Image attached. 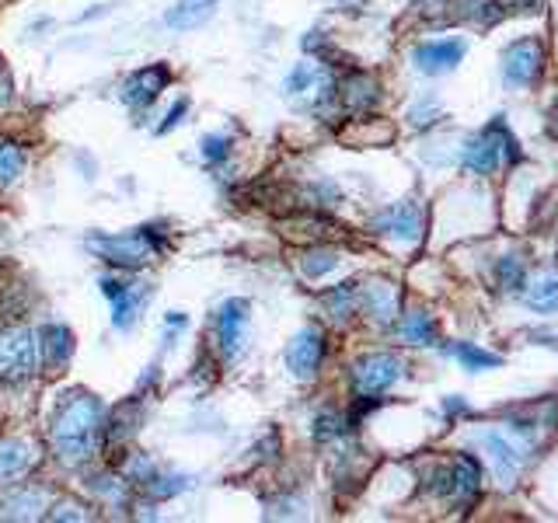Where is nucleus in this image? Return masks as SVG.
Here are the masks:
<instances>
[{
  "label": "nucleus",
  "mask_w": 558,
  "mask_h": 523,
  "mask_svg": "<svg viewBox=\"0 0 558 523\" xmlns=\"http://www.w3.org/2000/svg\"><path fill=\"white\" fill-rule=\"evenodd\" d=\"M286 91H290V98H297L304 109H321V105L335 98V81H332V74L321 67V63L307 60L290 74Z\"/></svg>",
  "instance_id": "obj_8"
},
{
  "label": "nucleus",
  "mask_w": 558,
  "mask_h": 523,
  "mask_svg": "<svg viewBox=\"0 0 558 523\" xmlns=\"http://www.w3.org/2000/svg\"><path fill=\"white\" fill-rule=\"evenodd\" d=\"M398 335H402V342H409V346H436V321L433 314L426 311V307H412V311L402 314V321H398Z\"/></svg>",
  "instance_id": "obj_20"
},
{
  "label": "nucleus",
  "mask_w": 558,
  "mask_h": 523,
  "mask_svg": "<svg viewBox=\"0 0 558 523\" xmlns=\"http://www.w3.org/2000/svg\"><path fill=\"white\" fill-rule=\"evenodd\" d=\"M32 447L21 440H0V478H18L32 468Z\"/></svg>",
  "instance_id": "obj_26"
},
{
  "label": "nucleus",
  "mask_w": 558,
  "mask_h": 523,
  "mask_svg": "<svg viewBox=\"0 0 558 523\" xmlns=\"http://www.w3.org/2000/svg\"><path fill=\"white\" fill-rule=\"evenodd\" d=\"M168 81H171L168 67H143L123 81V98L130 105H137V109H143V105L154 102V98L168 88Z\"/></svg>",
  "instance_id": "obj_17"
},
{
  "label": "nucleus",
  "mask_w": 558,
  "mask_h": 523,
  "mask_svg": "<svg viewBox=\"0 0 558 523\" xmlns=\"http://www.w3.org/2000/svg\"><path fill=\"white\" fill-rule=\"evenodd\" d=\"M485 130H489L492 140H496L499 157H503V168H517V164L524 161V147H520V140L513 136L506 116H492L489 123H485Z\"/></svg>",
  "instance_id": "obj_24"
},
{
  "label": "nucleus",
  "mask_w": 558,
  "mask_h": 523,
  "mask_svg": "<svg viewBox=\"0 0 558 523\" xmlns=\"http://www.w3.org/2000/svg\"><path fill=\"white\" fill-rule=\"evenodd\" d=\"M450 471H454V499L450 503L457 506H471L478 496H482V461H478L475 454H468V450H461V454L450 457Z\"/></svg>",
  "instance_id": "obj_15"
},
{
  "label": "nucleus",
  "mask_w": 558,
  "mask_h": 523,
  "mask_svg": "<svg viewBox=\"0 0 558 523\" xmlns=\"http://www.w3.org/2000/svg\"><path fill=\"white\" fill-rule=\"evenodd\" d=\"M520 297L531 311L555 314L558 311V265H545V269L531 272L520 286Z\"/></svg>",
  "instance_id": "obj_16"
},
{
  "label": "nucleus",
  "mask_w": 558,
  "mask_h": 523,
  "mask_svg": "<svg viewBox=\"0 0 558 523\" xmlns=\"http://www.w3.org/2000/svg\"><path fill=\"white\" fill-rule=\"evenodd\" d=\"M346 4H353V0H346Z\"/></svg>",
  "instance_id": "obj_37"
},
{
  "label": "nucleus",
  "mask_w": 558,
  "mask_h": 523,
  "mask_svg": "<svg viewBox=\"0 0 558 523\" xmlns=\"http://www.w3.org/2000/svg\"><path fill=\"white\" fill-rule=\"evenodd\" d=\"M185 112H189V102H185V98H182V102H175V109H171V112H168V119H164L161 133H168V130H171V126H175V123H178V119H182V116H185Z\"/></svg>",
  "instance_id": "obj_32"
},
{
  "label": "nucleus",
  "mask_w": 558,
  "mask_h": 523,
  "mask_svg": "<svg viewBox=\"0 0 558 523\" xmlns=\"http://www.w3.org/2000/svg\"><path fill=\"white\" fill-rule=\"evenodd\" d=\"M217 4L220 0H178L164 21H168V28H178V32H185V28H199L203 21L213 18Z\"/></svg>",
  "instance_id": "obj_21"
},
{
  "label": "nucleus",
  "mask_w": 558,
  "mask_h": 523,
  "mask_svg": "<svg viewBox=\"0 0 558 523\" xmlns=\"http://www.w3.org/2000/svg\"><path fill=\"white\" fill-rule=\"evenodd\" d=\"M457 161H461V168L468 171V175H478V178H489L503 168V157H499V147H496V140H492L489 130H482L475 136H464Z\"/></svg>",
  "instance_id": "obj_11"
},
{
  "label": "nucleus",
  "mask_w": 558,
  "mask_h": 523,
  "mask_svg": "<svg viewBox=\"0 0 558 523\" xmlns=\"http://www.w3.org/2000/svg\"><path fill=\"white\" fill-rule=\"evenodd\" d=\"M203 157H206V161H224V157H227V136H206V140H203Z\"/></svg>",
  "instance_id": "obj_31"
},
{
  "label": "nucleus",
  "mask_w": 558,
  "mask_h": 523,
  "mask_svg": "<svg viewBox=\"0 0 558 523\" xmlns=\"http://www.w3.org/2000/svg\"><path fill=\"white\" fill-rule=\"evenodd\" d=\"M105 297L112 300V311H116V328H130L137 325L143 304L150 300V286L147 283H116V279H102Z\"/></svg>",
  "instance_id": "obj_12"
},
{
  "label": "nucleus",
  "mask_w": 558,
  "mask_h": 523,
  "mask_svg": "<svg viewBox=\"0 0 558 523\" xmlns=\"http://www.w3.org/2000/svg\"><path fill=\"white\" fill-rule=\"evenodd\" d=\"M74 353V339L63 325L42 328V356H46V370H60Z\"/></svg>",
  "instance_id": "obj_23"
},
{
  "label": "nucleus",
  "mask_w": 558,
  "mask_h": 523,
  "mask_svg": "<svg viewBox=\"0 0 558 523\" xmlns=\"http://www.w3.org/2000/svg\"><path fill=\"white\" fill-rule=\"evenodd\" d=\"M443 353H450L457 363H461L464 370H471V374H485V370H499L503 367V356L499 353H489V349L475 346V342H443Z\"/></svg>",
  "instance_id": "obj_19"
},
{
  "label": "nucleus",
  "mask_w": 558,
  "mask_h": 523,
  "mask_svg": "<svg viewBox=\"0 0 558 523\" xmlns=\"http://www.w3.org/2000/svg\"><path fill=\"white\" fill-rule=\"evenodd\" d=\"M398 307H402V293L391 279H367L360 283V311L370 314L381 325H391L398 318Z\"/></svg>",
  "instance_id": "obj_13"
},
{
  "label": "nucleus",
  "mask_w": 558,
  "mask_h": 523,
  "mask_svg": "<svg viewBox=\"0 0 558 523\" xmlns=\"http://www.w3.org/2000/svg\"><path fill=\"white\" fill-rule=\"evenodd\" d=\"M213 332H217V342H220V349H224V356L238 353L248 335V300H227L217 311V318H213Z\"/></svg>",
  "instance_id": "obj_14"
},
{
  "label": "nucleus",
  "mask_w": 558,
  "mask_h": 523,
  "mask_svg": "<svg viewBox=\"0 0 558 523\" xmlns=\"http://www.w3.org/2000/svg\"><path fill=\"white\" fill-rule=\"evenodd\" d=\"M527 279V262L520 259V255H499L496 265H492V283H496V293H503V297H513V293H520V286H524Z\"/></svg>",
  "instance_id": "obj_22"
},
{
  "label": "nucleus",
  "mask_w": 558,
  "mask_h": 523,
  "mask_svg": "<svg viewBox=\"0 0 558 523\" xmlns=\"http://www.w3.org/2000/svg\"><path fill=\"white\" fill-rule=\"evenodd\" d=\"M548 133L558 136V102L552 105V109H548Z\"/></svg>",
  "instance_id": "obj_36"
},
{
  "label": "nucleus",
  "mask_w": 558,
  "mask_h": 523,
  "mask_svg": "<svg viewBox=\"0 0 558 523\" xmlns=\"http://www.w3.org/2000/svg\"><path fill=\"white\" fill-rule=\"evenodd\" d=\"M339 95H342V102H346V109L353 112V116H360V112H370L381 102V84L370 74H360V70H356V74H349L346 81H342Z\"/></svg>",
  "instance_id": "obj_18"
},
{
  "label": "nucleus",
  "mask_w": 558,
  "mask_h": 523,
  "mask_svg": "<svg viewBox=\"0 0 558 523\" xmlns=\"http://www.w3.org/2000/svg\"><path fill=\"white\" fill-rule=\"evenodd\" d=\"M499 67H503V81L510 88H534V84L545 77L548 70V49L538 35H520L499 56Z\"/></svg>",
  "instance_id": "obj_2"
},
{
  "label": "nucleus",
  "mask_w": 558,
  "mask_h": 523,
  "mask_svg": "<svg viewBox=\"0 0 558 523\" xmlns=\"http://www.w3.org/2000/svg\"><path fill=\"white\" fill-rule=\"evenodd\" d=\"M464 53H468L464 39H433V42H419V46L412 49V63H416V70H422V74L440 77L461 67Z\"/></svg>",
  "instance_id": "obj_10"
},
{
  "label": "nucleus",
  "mask_w": 558,
  "mask_h": 523,
  "mask_svg": "<svg viewBox=\"0 0 558 523\" xmlns=\"http://www.w3.org/2000/svg\"><path fill=\"white\" fill-rule=\"evenodd\" d=\"M102 433V405L91 394H67L53 412L49 440H53V450L63 464H84L95 457Z\"/></svg>",
  "instance_id": "obj_1"
},
{
  "label": "nucleus",
  "mask_w": 558,
  "mask_h": 523,
  "mask_svg": "<svg viewBox=\"0 0 558 523\" xmlns=\"http://www.w3.org/2000/svg\"><path fill=\"white\" fill-rule=\"evenodd\" d=\"M353 391L360 394V398H374V394L388 391L391 384L402 381L405 367L402 360H398L395 353H367L360 356V360H353Z\"/></svg>",
  "instance_id": "obj_3"
},
{
  "label": "nucleus",
  "mask_w": 558,
  "mask_h": 523,
  "mask_svg": "<svg viewBox=\"0 0 558 523\" xmlns=\"http://www.w3.org/2000/svg\"><path fill=\"white\" fill-rule=\"evenodd\" d=\"M443 412H447V415H464V412H468V405H464V401L454 394V398L443 401Z\"/></svg>",
  "instance_id": "obj_33"
},
{
  "label": "nucleus",
  "mask_w": 558,
  "mask_h": 523,
  "mask_svg": "<svg viewBox=\"0 0 558 523\" xmlns=\"http://www.w3.org/2000/svg\"><path fill=\"white\" fill-rule=\"evenodd\" d=\"M374 234L391 241H402V245H416L426 231V213H422L419 203H395L388 210H381L374 220H370Z\"/></svg>",
  "instance_id": "obj_7"
},
{
  "label": "nucleus",
  "mask_w": 558,
  "mask_h": 523,
  "mask_svg": "<svg viewBox=\"0 0 558 523\" xmlns=\"http://www.w3.org/2000/svg\"><path fill=\"white\" fill-rule=\"evenodd\" d=\"M321 360H325V332L314 325L300 328L290 346H286V367H290V374L300 377V381H311L318 374Z\"/></svg>",
  "instance_id": "obj_9"
},
{
  "label": "nucleus",
  "mask_w": 558,
  "mask_h": 523,
  "mask_svg": "<svg viewBox=\"0 0 558 523\" xmlns=\"http://www.w3.org/2000/svg\"><path fill=\"white\" fill-rule=\"evenodd\" d=\"M11 98V77H7V70H0V105Z\"/></svg>",
  "instance_id": "obj_35"
},
{
  "label": "nucleus",
  "mask_w": 558,
  "mask_h": 523,
  "mask_svg": "<svg viewBox=\"0 0 558 523\" xmlns=\"http://www.w3.org/2000/svg\"><path fill=\"white\" fill-rule=\"evenodd\" d=\"M91 252H98L105 262L119 265V269H140L154 259V241H150L147 231H133V234H112V238H91L88 241Z\"/></svg>",
  "instance_id": "obj_5"
},
{
  "label": "nucleus",
  "mask_w": 558,
  "mask_h": 523,
  "mask_svg": "<svg viewBox=\"0 0 558 523\" xmlns=\"http://www.w3.org/2000/svg\"><path fill=\"white\" fill-rule=\"evenodd\" d=\"M527 339H548V342H541V346H548V349H558V335L555 332H541V328H534Z\"/></svg>",
  "instance_id": "obj_34"
},
{
  "label": "nucleus",
  "mask_w": 558,
  "mask_h": 523,
  "mask_svg": "<svg viewBox=\"0 0 558 523\" xmlns=\"http://www.w3.org/2000/svg\"><path fill=\"white\" fill-rule=\"evenodd\" d=\"M25 168V154H21L18 143H0V185L14 182Z\"/></svg>",
  "instance_id": "obj_29"
},
{
  "label": "nucleus",
  "mask_w": 558,
  "mask_h": 523,
  "mask_svg": "<svg viewBox=\"0 0 558 523\" xmlns=\"http://www.w3.org/2000/svg\"><path fill=\"white\" fill-rule=\"evenodd\" d=\"M346 429H349V419L339 412H321L318 419H314V436H318L321 443L339 440V436H346Z\"/></svg>",
  "instance_id": "obj_28"
},
{
  "label": "nucleus",
  "mask_w": 558,
  "mask_h": 523,
  "mask_svg": "<svg viewBox=\"0 0 558 523\" xmlns=\"http://www.w3.org/2000/svg\"><path fill=\"white\" fill-rule=\"evenodd\" d=\"M443 119V109L436 98H422V102H416L409 109V123L416 126V130H429V126H436Z\"/></svg>",
  "instance_id": "obj_30"
},
{
  "label": "nucleus",
  "mask_w": 558,
  "mask_h": 523,
  "mask_svg": "<svg viewBox=\"0 0 558 523\" xmlns=\"http://www.w3.org/2000/svg\"><path fill=\"white\" fill-rule=\"evenodd\" d=\"M475 443L489 454L492 475H496L499 489H513V485L520 482V471H524V461H527L524 450H520L510 436L499 433V429H478Z\"/></svg>",
  "instance_id": "obj_4"
},
{
  "label": "nucleus",
  "mask_w": 558,
  "mask_h": 523,
  "mask_svg": "<svg viewBox=\"0 0 558 523\" xmlns=\"http://www.w3.org/2000/svg\"><path fill=\"white\" fill-rule=\"evenodd\" d=\"M35 374V342L28 328L0 332V381L21 384Z\"/></svg>",
  "instance_id": "obj_6"
},
{
  "label": "nucleus",
  "mask_w": 558,
  "mask_h": 523,
  "mask_svg": "<svg viewBox=\"0 0 558 523\" xmlns=\"http://www.w3.org/2000/svg\"><path fill=\"white\" fill-rule=\"evenodd\" d=\"M325 307H328V314H332L335 321H346L349 314H356L360 311V283H339V286H332V290L325 293Z\"/></svg>",
  "instance_id": "obj_25"
},
{
  "label": "nucleus",
  "mask_w": 558,
  "mask_h": 523,
  "mask_svg": "<svg viewBox=\"0 0 558 523\" xmlns=\"http://www.w3.org/2000/svg\"><path fill=\"white\" fill-rule=\"evenodd\" d=\"M339 262L342 259H339V252H335V248H311V252L300 259V269H304L307 279H325Z\"/></svg>",
  "instance_id": "obj_27"
}]
</instances>
